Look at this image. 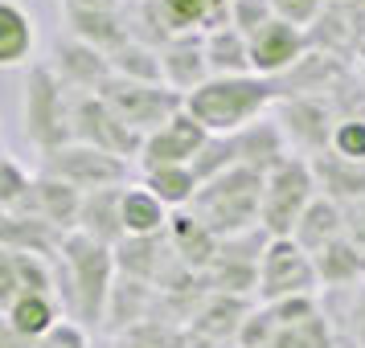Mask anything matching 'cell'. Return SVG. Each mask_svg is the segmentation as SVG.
Here are the masks:
<instances>
[{
    "instance_id": "6da1fadb",
    "label": "cell",
    "mask_w": 365,
    "mask_h": 348,
    "mask_svg": "<svg viewBox=\"0 0 365 348\" xmlns=\"http://www.w3.org/2000/svg\"><path fill=\"white\" fill-rule=\"evenodd\" d=\"M53 279H58V299L66 307V320L83 324V328H103L107 299L119 279L115 250L78 230L66 233L62 254L53 258Z\"/></svg>"
},
{
    "instance_id": "7a4b0ae2",
    "label": "cell",
    "mask_w": 365,
    "mask_h": 348,
    "mask_svg": "<svg viewBox=\"0 0 365 348\" xmlns=\"http://www.w3.org/2000/svg\"><path fill=\"white\" fill-rule=\"evenodd\" d=\"M283 99L275 78L242 74V78H210L193 95H185V111L210 135H238Z\"/></svg>"
},
{
    "instance_id": "3957f363",
    "label": "cell",
    "mask_w": 365,
    "mask_h": 348,
    "mask_svg": "<svg viewBox=\"0 0 365 348\" xmlns=\"http://www.w3.org/2000/svg\"><path fill=\"white\" fill-rule=\"evenodd\" d=\"M263 189H267L263 172L238 164L201 184L193 205H189V213L201 217L226 242V238H238V233H250L263 226Z\"/></svg>"
},
{
    "instance_id": "277c9868",
    "label": "cell",
    "mask_w": 365,
    "mask_h": 348,
    "mask_svg": "<svg viewBox=\"0 0 365 348\" xmlns=\"http://www.w3.org/2000/svg\"><path fill=\"white\" fill-rule=\"evenodd\" d=\"M21 123H25V135L34 139L37 156L74 139V95L50 66L29 70V83L21 95Z\"/></svg>"
},
{
    "instance_id": "5b68a950",
    "label": "cell",
    "mask_w": 365,
    "mask_h": 348,
    "mask_svg": "<svg viewBox=\"0 0 365 348\" xmlns=\"http://www.w3.org/2000/svg\"><path fill=\"white\" fill-rule=\"evenodd\" d=\"M320 197L316 189V172L308 156H287L279 168L267 172L263 189V230L271 238H292L299 226L304 209Z\"/></svg>"
},
{
    "instance_id": "8992f818",
    "label": "cell",
    "mask_w": 365,
    "mask_h": 348,
    "mask_svg": "<svg viewBox=\"0 0 365 348\" xmlns=\"http://www.w3.org/2000/svg\"><path fill=\"white\" fill-rule=\"evenodd\" d=\"M99 99L140 135L160 132L177 111H185V95H177L173 86H165V83H132V78H119V74H111V78L103 83Z\"/></svg>"
},
{
    "instance_id": "52a82bcc",
    "label": "cell",
    "mask_w": 365,
    "mask_h": 348,
    "mask_svg": "<svg viewBox=\"0 0 365 348\" xmlns=\"http://www.w3.org/2000/svg\"><path fill=\"white\" fill-rule=\"evenodd\" d=\"M37 172L53 176V181H66L78 193H99V189H123L128 184V160L91 148V144H78V139H70L53 152H41Z\"/></svg>"
},
{
    "instance_id": "ba28073f",
    "label": "cell",
    "mask_w": 365,
    "mask_h": 348,
    "mask_svg": "<svg viewBox=\"0 0 365 348\" xmlns=\"http://www.w3.org/2000/svg\"><path fill=\"white\" fill-rule=\"evenodd\" d=\"M320 275H316L312 254L299 246L296 238H271L259 266V303H283V299L316 295Z\"/></svg>"
},
{
    "instance_id": "9c48e42d",
    "label": "cell",
    "mask_w": 365,
    "mask_h": 348,
    "mask_svg": "<svg viewBox=\"0 0 365 348\" xmlns=\"http://www.w3.org/2000/svg\"><path fill=\"white\" fill-rule=\"evenodd\" d=\"M267 242H271V233L263 226L250 233H238V238H226L217 246V258L205 270V287L214 295H259V266H263Z\"/></svg>"
},
{
    "instance_id": "30bf717a",
    "label": "cell",
    "mask_w": 365,
    "mask_h": 348,
    "mask_svg": "<svg viewBox=\"0 0 365 348\" xmlns=\"http://www.w3.org/2000/svg\"><path fill=\"white\" fill-rule=\"evenodd\" d=\"M74 139L99 152H111L128 164L140 160V148H144V135L132 132L99 95H74Z\"/></svg>"
},
{
    "instance_id": "8fae6325",
    "label": "cell",
    "mask_w": 365,
    "mask_h": 348,
    "mask_svg": "<svg viewBox=\"0 0 365 348\" xmlns=\"http://www.w3.org/2000/svg\"><path fill=\"white\" fill-rule=\"evenodd\" d=\"M205 144H210V132H205L189 111H177L160 132L144 135L140 168H144V172H156V168H189L201 156Z\"/></svg>"
},
{
    "instance_id": "7c38bea8",
    "label": "cell",
    "mask_w": 365,
    "mask_h": 348,
    "mask_svg": "<svg viewBox=\"0 0 365 348\" xmlns=\"http://www.w3.org/2000/svg\"><path fill=\"white\" fill-rule=\"evenodd\" d=\"M312 53V37L308 29H296L287 21H267L263 29L250 33V66L259 78H279V74H292V70Z\"/></svg>"
},
{
    "instance_id": "4fadbf2b",
    "label": "cell",
    "mask_w": 365,
    "mask_h": 348,
    "mask_svg": "<svg viewBox=\"0 0 365 348\" xmlns=\"http://www.w3.org/2000/svg\"><path fill=\"white\" fill-rule=\"evenodd\" d=\"M50 70L62 78L66 90H74V95H99L103 83L115 74V70H111V58L103 50H95V46H86V41H78V37L58 41Z\"/></svg>"
},
{
    "instance_id": "5bb4252c",
    "label": "cell",
    "mask_w": 365,
    "mask_h": 348,
    "mask_svg": "<svg viewBox=\"0 0 365 348\" xmlns=\"http://www.w3.org/2000/svg\"><path fill=\"white\" fill-rule=\"evenodd\" d=\"M160 66H165V86H173L177 95H193L197 86H205L214 78L205 58V33L168 37L160 46Z\"/></svg>"
},
{
    "instance_id": "9a60e30c",
    "label": "cell",
    "mask_w": 365,
    "mask_h": 348,
    "mask_svg": "<svg viewBox=\"0 0 365 348\" xmlns=\"http://www.w3.org/2000/svg\"><path fill=\"white\" fill-rule=\"evenodd\" d=\"M259 303L255 299H242V295H214L197 307V315L189 320V336L193 340H214V344H238V332L242 324L250 320Z\"/></svg>"
},
{
    "instance_id": "2e32d148",
    "label": "cell",
    "mask_w": 365,
    "mask_h": 348,
    "mask_svg": "<svg viewBox=\"0 0 365 348\" xmlns=\"http://www.w3.org/2000/svg\"><path fill=\"white\" fill-rule=\"evenodd\" d=\"M283 102V135H287V144H299V148H308L312 156L329 148L332 139V127H336V119L329 115V102L324 99H279Z\"/></svg>"
},
{
    "instance_id": "e0dca14e",
    "label": "cell",
    "mask_w": 365,
    "mask_h": 348,
    "mask_svg": "<svg viewBox=\"0 0 365 348\" xmlns=\"http://www.w3.org/2000/svg\"><path fill=\"white\" fill-rule=\"evenodd\" d=\"M83 197L78 189H70L66 181H53V176H34V189H29V201H25V209L21 213H34L41 217L46 226L62 233H74L78 230V209H83Z\"/></svg>"
},
{
    "instance_id": "ac0fdd59",
    "label": "cell",
    "mask_w": 365,
    "mask_h": 348,
    "mask_svg": "<svg viewBox=\"0 0 365 348\" xmlns=\"http://www.w3.org/2000/svg\"><path fill=\"white\" fill-rule=\"evenodd\" d=\"M168 246L177 254V263L189 266V270H197L205 275L210 263L217 258V246H222V238H217L201 217H193L189 209H177L173 221H168Z\"/></svg>"
},
{
    "instance_id": "d6986e66",
    "label": "cell",
    "mask_w": 365,
    "mask_h": 348,
    "mask_svg": "<svg viewBox=\"0 0 365 348\" xmlns=\"http://www.w3.org/2000/svg\"><path fill=\"white\" fill-rule=\"evenodd\" d=\"M115 263L119 275H132V279L160 287L165 275L177 266V254L168 246V233H160V238H123L115 246Z\"/></svg>"
},
{
    "instance_id": "ffe728a7",
    "label": "cell",
    "mask_w": 365,
    "mask_h": 348,
    "mask_svg": "<svg viewBox=\"0 0 365 348\" xmlns=\"http://www.w3.org/2000/svg\"><path fill=\"white\" fill-rule=\"evenodd\" d=\"M234 148H238V164L255 168V172H271V168H279L287 156H292V144H287V135H283L279 119H259V123H250L247 132L234 135Z\"/></svg>"
},
{
    "instance_id": "44dd1931",
    "label": "cell",
    "mask_w": 365,
    "mask_h": 348,
    "mask_svg": "<svg viewBox=\"0 0 365 348\" xmlns=\"http://www.w3.org/2000/svg\"><path fill=\"white\" fill-rule=\"evenodd\" d=\"M312 160V172H316V189L320 197L336 201V205H357L365 201V164L357 160H345L336 152H320V156H308Z\"/></svg>"
},
{
    "instance_id": "7402d4cb",
    "label": "cell",
    "mask_w": 365,
    "mask_h": 348,
    "mask_svg": "<svg viewBox=\"0 0 365 348\" xmlns=\"http://www.w3.org/2000/svg\"><path fill=\"white\" fill-rule=\"evenodd\" d=\"M128 189V184H123ZM123 189H99V193H86L83 209H78V233L95 238L103 246L115 250L128 233H123Z\"/></svg>"
},
{
    "instance_id": "603a6c76",
    "label": "cell",
    "mask_w": 365,
    "mask_h": 348,
    "mask_svg": "<svg viewBox=\"0 0 365 348\" xmlns=\"http://www.w3.org/2000/svg\"><path fill=\"white\" fill-rule=\"evenodd\" d=\"M156 287L144 279H132V275H119L115 287H111V299H107V320H103V328L107 332H128L135 324H144L152 320V307H156Z\"/></svg>"
},
{
    "instance_id": "cb8c5ba5",
    "label": "cell",
    "mask_w": 365,
    "mask_h": 348,
    "mask_svg": "<svg viewBox=\"0 0 365 348\" xmlns=\"http://www.w3.org/2000/svg\"><path fill=\"white\" fill-rule=\"evenodd\" d=\"M37 25L17 0H0V70H21L34 62Z\"/></svg>"
},
{
    "instance_id": "d4e9b609",
    "label": "cell",
    "mask_w": 365,
    "mask_h": 348,
    "mask_svg": "<svg viewBox=\"0 0 365 348\" xmlns=\"http://www.w3.org/2000/svg\"><path fill=\"white\" fill-rule=\"evenodd\" d=\"M66 233L46 226L34 213H4L0 217V246L25 250V254H41V258H58L62 254Z\"/></svg>"
},
{
    "instance_id": "484cf974",
    "label": "cell",
    "mask_w": 365,
    "mask_h": 348,
    "mask_svg": "<svg viewBox=\"0 0 365 348\" xmlns=\"http://www.w3.org/2000/svg\"><path fill=\"white\" fill-rule=\"evenodd\" d=\"M4 315H9V324L25 336V340H41L46 332H53L62 320H66V307H62V299L53 295V291H29V295H17L9 307H4Z\"/></svg>"
},
{
    "instance_id": "4316f807",
    "label": "cell",
    "mask_w": 365,
    "mask_h": 348,
    "mask_svg": "<svg viewBox=\"0 0 365 348\" xmlns=\"http://www.w3.org/2000/svg\"><path fill=\"white\" fill-rule=\"evenodd\" d=\"M173 209L144 184H128L123 189V233L128 238H160L168 233Z\"/></svg>"
},
{
    "instance_id": "83f0119b",
    "label": "cell",
    "mask_w": 365,
    "mask_h": 348,
    "mask_svg": "<svg viewBox=\"0 0 365 348\" xmlns=\"http://www.w3.org/2000/svg\"><path fill=\"white\" fill-rule=\"evenodd\" d=\"M205 58H210V74L214 78H242L255 74L250 66V37L234 25H217L205 33Z\"/></svg>"
},
{
    "instance_id": "f1b7e54d",
    "label": "cell",
    "mask_w": 365,
    "mask_h": 348,
    "mask_svg": "<svg viewBox=\"0 0 365 348\" xmlns=\"http://www.w3.org/2000/svg\"><path fill=\"white\" fill-rule=\"evenodd\" d=\"M316 275H320V287H357L365 279V250L353 242V238H336L324 250L312 254Z\"/></svg>"
},
{
    "instance_id": "f546056e",
    "label": "cell",
    "mask_w": 365,
    "mask_h": 348,
    "mask_svg": "<svg viewBox=\"0 0 365 348\" xmlns=\"http://www.w3.org/2000/svg\"><path fill=\"white\" fill-rule=\"evenodd\" d=\"M292 238H296L308 254L324 250L329 242H336V238H345V205H336V201H329V197H316L312 205L304 209V217H299V226H296Z\"/></svg>"
},
{
    "instance_id": "4dcf8cb0",
    "label": "cell",
    "mask_w": 365,
    "mask_h": 348,
    "mask_svg": "<svg viewBox=\"0 0 365 348\" xmlns=\"http://www.w3.org/2000/svg\"><path fill=\"white\" fill-rule=\"evenodd\" d=\"M156 4H160V21H165L168 37L210 33L217 25H230V13H222L214 0H156Z\"/></svg>"
},
{
    "instance_id": "1f68e13d",
    "label": "cell",
    "mask_w": 365,
    "mask_h": 348,
    "mask_svg": "<svg viewBox=\"0 0 365 348\" xmlns=\"http://www.w3.org/2000/svg\"><path fill=\"white\" fill-rule=\"evenodd\" d=\"M144 189H152L177 213V209H189L193 205L201 181L193 176V168H156V172H144Z\"/></svg>"
},
{
    "instance_id": "d6a6232c",
    "label": "cell",
    "mask_w": 365,
    "mask_h": 348,
    "mask_svg": "<svg viewBox=\"0 0 365 348\" xmlns=\"http://www.w3.org/2000/svg\"><path fill=\"white\" fill-rule=\"evenodd\" d=\"M115 348H189V328L173 324V320H160V315H152V320H144V324L119 332Z\"/></svg>"
},
{
    "instance_id": "836d02e7",
    "label": "cell",
    "mask_w": 365,
    "mask_h": 348,
    "mask_svg": "<svg viewBox=\"0 0 365 348\" xmlns=\"http://www.w3.org/2000/svg\"><path fill=\"white\" fill-rule=\"evenodd\" d=\"M111 70H115L119 78H132V83H165L160 50L144 46V41H128L123 50L111 53Z\"/></svg>"
},
{
    "instance_id": "e575fe53",
    "label": "cell",
    "mask_w": 365,
    "mask_h": 348,
    "mask_svg": "<svg viewBox=\"0 0 365 348\" xmlns=\"http://www.w3.org/2000/svg\"><path fill=\"white\" fill-rule=\"evenodd\" d=\"M29 189H34V176H29L9 152H0V217L21 213L25 201H29Z\"/></svg>"
},
{
    "instance_id": "d590c367",
    "label": "cell",
    "mask_w": 365,
    "mask_h": 348,
    "mask_svg": "<svg viewBox=\"0 0 365 348\" xmlns=\"http://www.w3.org/2000/svg\"><path fill=\"white\" fill-rule=\"evenodd\" d=\"M329 152H336V156H345V160H357V164H365V119H361V115L336 119L332 139H329Z\"/></svg>"
},
{
    "instance_id": "8d00e7d4",
    "label": "cell",
    "mask_w": 365,
    "mask_h": 348,
    "mask_svg": "<svg viewBox=\"0 0 365 348\" xmlns=\"http://www.w3.org/2000/svg\"><path fill=\"white\" fill-rule=\"evenodd\" d=\"M271 13L279 21H287V25H296V29H308L329 9H324V0H271Z\"/></svg>"
},
{
    "instance_id": "74e56055",
    "label": "cell",
    "mask_w": 365,
    "mask_h": 348,
    "mask_svg": "<svg viewBox=\"0 0 365 348\" xmlns=\"http://www.w3.org/2000/svg\"><path fill=\"white\" fill-rule=\"evenodd\" d=\"M267 21H275L271 13V0H234L230 4V25L234 29H242V33H255V29H263Z\"/></svg>"
},
{
    "instance_id": "f35d334b",
    "label": "cell",
    "mask_w": 365,
    "mask_h": 348,
    "mask_svg": "<svg viewBox=\"0 0 365 348\" xmlns=\"http://www.w3.org/2000/svg\"><path fill=\"white\" fill-rule=\"evenodd\" d=\"M91 328H83V324H74V320H62L53 332H46L41 340H37V348H91V336H86Z\"/></svg>"
},
{
    "instance_id": "ab89813d",
    "label": "cell",
    "mask_w": 365,
    "mask_h": 348,
    "mask_svg": "<svg viewBox=\"0 0 365 348\" xmlns=\"http://www.w3.org/2000/svg\"><path fill=\"white\" fill-rule=\"evenodd\" d=\"M345 233L365 250V201H357V205H349L345 209Z\"/></svg>"
},
{
    "instance_id": "60d3db41",
    "label": "cell",
    "mask_w": 365,
    "mask_h": 348,
    "mask_svg": "<svg viewBox=\"0 0 365 348\" xmlns=\"http://www.w3.org/2000/svg\"><path fill=\"white\" fill-rule=\"evenodd\" d=\"M0 348H37L34 340H25L13 324H9V315L0 312Z\"/></svg>"
},
{
    "instance_id": "b9f144b4",
    "label": "cell",
    "mask_w": 365,
    "mask_h": 348,
    "mask_svg": "<svg viewBox=\"0 0 365 348\" xmlns=\"http://www.w3.org/2000/svg\"><path fill=\"white\" fill-rule=\"evenodd\" d=\"M189 348H238V344H214V340H193L189 336Z\"/></svg>"
},
{
    "instance_id": "7bdbcfd3",
    "label": "cell",
    "mask_w": 365,
    "mask_h": 348,
    "mask_svg": "<svg viewBox=\"0 0 365 348\" xmlns=\"http://www.w3.org/2000/svg\"><path fill=\"white\" fill-rule=\"evenodd\" d=\"M357 58H361V70H365V41H361V50H357Z\"/></svg>"
},
{
    "instance_id": "ee69618b",
    "label": "cell",
    "mask_w": 365,
    "mask_h": 348,
    "mask_svg": "<svg viewBox=\"0 0 365 348\" xmlns=\"http://www.w3.org/2000/svg\"><path fill=\"white\" fill-rule=\"evenodd\" d=\"M336 4H353V0H336Z\"/></svg>"
}]
</instances>
